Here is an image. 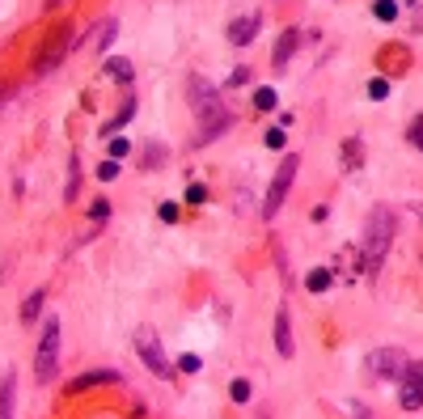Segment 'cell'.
<instances>
[{
    "instance_id": "obj_1",
    "label": "cell",
    "mask_w": 423,
    "mask_h": 419,
    "mask_svg": "<svg viewBox=\"0 0 423 419\" xmlns=\"http://www.w3.org/2000/svg\"><path fill=\"white\" fill-rule=\"evenodd\" d=\"M394 229H398L394 212L377 203V208L369 212V220H364V271H369V276L381 271V263H386V254H390V246H394Z\"/></svg>"
},
{
    "instance_id": "obj_2",
    "label": "cell",
    "mask_w": 423,
    "mask_h": 419,
    "mask_svg": "<svg viewBox=\"0 0 423 419\" xmlns=\"http://www.w3.org/2000/svg\"><path fill=\"white\" fill-rule=\"evenodd\" d=\"M34 377H38V386H51L59 377V318L42 322V339H38V356H34Z\"/></svg>"
},
{
    "instance_id": "obj_3",
    "label": "cell",
    "mask_w": 423,
    "mask_h": 419,
    "mask_svg": "<svg viewBox=\"0 0 423 419\" xmlns=\"http://www.w3.org/2000/svg\"><path fill=\"white\" fill-rule=\"evenodd\" d=\"M297 170H301V157L297 153H288L284 161H280V174L271 178V187H267V199H263V220H275L280 216V208H284V199H288V191H292V182H297Z\"/></svg>"
},
{
    "instance_id": "obj_4",
    "label": "cell",
    "mask_w": 423,
    "mask_h": 419,
    "mask_svg": "<svg viewBox=\"0 0 423 419\" xmlns=\"http://www.w3.org/2000/svg\"><path fill=\"white\" fill-rule=\"evenodd\" d=\"M72 47H81V34H76V25H64V30H55V38L34 55V72L38 76H47V72H55L64 59H68V51Z\"/></svg>"
},
{
    "instance_id": "obj_5",
    "label": "cell",
    "mask_w": 423,
    "mask_h": 419,
    "mask_svg": "<svg viewBox=\"0 0 423 419\" xmlns=\"http://www.w3.org/2000/svg\"><path fill=\"white\" fill-rule=\"evenodd\" d=\"M136 356L144 360V369L148 373H157L161 382H169L174 377V365H169V356H165V348H161V339H157V331L153 326H140L136 331Z\"/></svg>"
},
{
    "instance_id": "obj_6",
    "label": "cell",
    "mask_w": 423,
    "mask_h": 419,
    "mask_svg": "<svg viewBox=\"0 0 423 419\" xmlns=\"http://www.w3.org/2000/svg\"><path fill=\"white\" fill-rule=\"evenodd\" d=\"M186 98H191V110H195V119H199V123L225 110V102H220V89H216L208 76H191V81H186Z\"/></svg>"
},
{
    "instance_id": "obj_7",
    "label": "cell",
    "mask_w": 423,
    "mask_h": 419,
    "mask_svg": "<svg viewBox=\"0 0 423 419\" xmlns=\"http://www.w3.org/2000/svg\"><path fill=\"white\" fill-rule=\"evenodd\" d=\"M407 365H411V360H407L398 348H381V352H369L364 373H369V377H377V382H403Z\"/></svg>"
},
{
    "instance_id": "obj_8",
    "label": "cell",
    "mask_w": 423,
    "mask_h": 419,
    "mask_svg": "<svg viewBox=\"0 0 423 419\" xmlns=\"http://www.w3.org/2000/svg\"><path fill=\"white\" fill-rule=\"evenodd\" d=\"M258 25H263V13H246V17H237V21H229V30H225V38H229L233 47H246V42H254V34H258Z\"/></svg>"
},
{
    "instance_id": "obj_9",
    "label": "cell",
    "mask_w": 423,
    "mask_h": 419,
    "mask_svg": "<svg viewBox=\"0 0 423 419\" xmlns=\"http://www.w3.org/2000/svg\"><path fill=\"white\" fill-rule=\"evenodd\" d=\"M297 47H301V30H297V25H288V30L275 38V47H271V64H275V72H280V68H288V59L297 55Z\"/></svg>"
},
{
    "instance_id": "obj_10",
    "label": "cell",
    "mask_w": 423,
    "mask_h": 419,
    "mask_svg": "<svg viewBox=\"0 0 423 419\" xmlns=\"http://www.w3.org/2000/svg\"><path fill=\"white\" fill-rule=\"evenodd\" d=\"M119 382H123V373H119V369H93V373H85V377L68 382V394H85V390H93V386H119Z\"/></svg>"
},
{
    "instance_id": "obj_11",
    "label": "cell",
    "mask_w": 423,
    "mask_h": 419,
    "mask_svg": "<svg viewBox=\"0 0 423 419\" xmlns=\"http://www.w3.org/2000/svg\"><path fill=\"white\" fill-rule=\"evenodd\" d=\"M275 352H280L284 360L297 356V343H292V318H288L284 305H280V314H275Z\"/></svg>"
},
{
    "instance_id": "obj_12",
    "label": "cell",
    "mask_w": 423,
    "mask_h": 419,
    "mask_svg": "<svg viewBox=\"0 0 423 419\" xmlns=\"http://www.w3.org/2000/svg\"><path fill=\"white\" fill-rule=\"evenodd\" d=\"M229 127H233V114H229V110H220V114H212V119H203V123H199V136H195V144L220 140V136H225Z\"/></svg>"
},
{
    "instance_id": "obj_13",
    "label": "cell",
    "mask_w": 423,
    "mask_h": 419,
    "mask_svg": "<svg viewBox=\"0 0 423 419\" xmlns=\"http://www.w3.org/2000/svg\"><path fill=\"white\" fill-rule=\"evenodd\" d=\"M13 411H17V373L8 369L0 377V419H8Z\"/></svg>"
},
{
    "instance_id": "obj_14",
    "label": "cell",
    "mask_w": 423,
    "mask_h": 419,
    "mask_svg": "<svg viewBox=\"0 0 423 419\" xmlns=\"http://www.w3.org/2000/svg\"><path fill=\"white\" fill-rule=\"evenodd\" d=\"M76 191H81V157L72 153V157H68V187H64V203H76Z\"/></svg>"
},
{
    "instance_id": "obj_15",
    "label": "cell",
    "mask_w": 423,
    "mask_h": 419,
    "mask_svg": "<svg viewBox=\"0 0 423 419\" xmlns=\"http://www.w3.org/2000/svg\"><path fill=\"white\" fill-rule=\"evenodd\" d=\"M42 305H47V293H42V288H38V293H30V297H25V305H21V322H25V326H30V322H38Z\"/></svg>"
},
{
    "instance_id": "obj_16",
    "label": "cell",
    "mask_w": 423,
    "mask_h": 419,
    "mask_svg": "<svg viewBox=\"0 0 423 419\" xmlns=\"http://www.w3.org/2000/svg\"><path fill=\"white\" fill-rule=\"evenodd\" d=\"M398 403H403V411H423V394L403 377V386H398Z\"/></svg>"
},
{
    "instance_id": "obj_17",
    "label": "cell",
    "mask_w": 423,
    "mask_h": 419,
    "mask_svg": "<svg viewBox=\"0 0 423 419\" xmlns=\"http://www.w3.org/2000/svg\"><path fill=\"white\" fill-rule=\"evenodd\" d=\"M106 72H110L119 85H131V59H123V55H110V59H106Z\"/></svg>"
},
{
    "instance_id": "obj_18",
    "label": "cell",
    "mask_w": 423,
    "mask_h": 419,
    "mask_svg": "<svg viewBox=\"0 0 423 419\" xmlns=\"http://www.w3.org/2000/svg\"><path fill=\"white\" fill-rule=\"evenodd\" d=\"M360 165H364V144L352 136V140L343 144V170H360Z\"/></svg>"
},
{
    "instance_id": "obj_19",
    "label": "cell",
    "mask_w": 423,
    "mask_h": 419,
    "mask_svg": "<svg viewBox=\"0 0 423 419\" xmlns=\"http://www.w3.org/2000/svg\"><path fill=\"white\" fill-rule=\"evenodd\" d=\"M131 114H136V98H127V102H123V110H119V114H114V119H110V123L102 127V136L110 140V136H114V131H119V127H123V123H127Z\"/></svg>"
},
{
    "instance_id": "obj_20",
    "label": "cell",
    "mask_w": 423,
    "mask_h": 419,
    "mask_svg": "<svg viewBox=\"0 0 423 419\" xmlns=\"http://www.w3.org/2000/svg\"><path fill=\"white\" fill-rule=\"evenodd\" d=\"M114 30H119V21H114V17L97 21V25H93V38H97V47H110V42H114Z\"/></svg>"
},
{
    "instance_id": "obj_21",
    "label": "cell",
    "mask_w": 423,
    "mask_h": 419,
    "mask_svg": "<svg viewBox=\"0 0 423 419\" xmlns=\"http://www.w3.org/2000/svg\"><path fill=\"white\" fill-rule=\"evenodd\" d=\"M161 161H165V144H148V148H144V157H140V165H144V170H157Z\"/></svg>"
},
{
    "instance_id": "obj_22",
    "label": "cell",
    "mask_w": 423,
    "mask_h": 419,
    "mask_svg": "<svg viewBox=\"0 0 423 419\" xmlns=\"http://www.w3.org/2000/svg\"><path fill=\"white\" fill-rule=\"evenodd\" d=\"M305 288H309V293H326V288H330V271H322V267H318V271H309Z\"/></svg>"
},
{
    "instance_id": "obj_23",
    "label": "cell",
    "mask_w": 423,
    "mask_h": 419,
    "mask_svg": "<svg viewBox=\"0 0 423 419\" xmlns=\"http://www.w3.org/2000/svg\"><path fill=\"white\" fill-rule=\"evenodd\" d=\"M369 98H373V102L390 98V81H386V76H373V81H369Z\"/></svg>"
},
{
    "instance_id": "obj_24",
    "label": "cell",
    "mask_w": 423,
    "mask_h": 419,
    "mask_svg": "<svg viewBox=\"0 0 423 419\" xmlns=\"http://www.w3.org/2000/svg\"><path fill=\"white\" fill-rule=\"evenodd\" d=\"M254 106H258V110H271V106H275V89H271V85L254 89Z\"/></svg>"
},
{
    "instance_id": "obj_25",
    "label": "cell",
    "mask_w": 423,
    "mask_h": 419,
    "mask_svg": "<svg viewBox=\"0 0 423 419\" xmlns=\"http://www.w3.org/2000/svg\"><path fill=\"white\" fill-rule=\"evenodd\" d=\"M229 399H233V403H250V382H246V377H237V382L229 386Z\"/></svg>"
},
{
    "instance_id": "obj_26",
    "label": "cell",
    "mask_w": 423,
    "mask_h": 419,
    "mask_svg": "<svg viewBox=\"0 0 423 419\" xmlns=\"http://www.w3.org/2000/svg\"><path fill=\"white\" fill-rule=\"evenodd\" d=\"M373 13H377L381 21H394V17H398V4H394V0H377V4H373Z\"/></svg>"
},
{
    "instance_id": "obj_27",
    "label": "cell",
    "mask_w": 423,
    "mask_h": 419,
    "mask_svg": "<svg viewBox=\"0 0 423 419\" xmlns=\"http://www.w3.org/2000/svg\"><path fill=\"white\" fill-rule=\"evenodd\" d=\"M407 140H411V144H415V148L423 153V114H415V123L407 127Z\"/></svg>"
},
{
    "instance_id": "obj_28",
    "label": "cell",
    "mask_w": 423,
    "mask_h": 419,
    "mask_svg": "<svg viewBox=\"0 0 423 419\" xmlns=\"http://www.w3.org/2000/svg\"><path fill=\"white\" fill-rule=\"evenodd\" d=\"M97 178H102V182H110V178H119V161H114V157H106V161L97 165Z\"/></svg>"
},
{
    "instance_id": "obj_29",
    "label": "cell",
    "mask_w": 423,
    "mask_h": 419,
    "mask_svg": "<svg viewBox=\"0 0 423 419\" xmlns=\"http://www.w3.org/2000/svg\"><path fill=\"white\" fill-rule=\"evenodd\" d=\"M284 140H288V136H284V127H271V131L263 136V144H267V148H284Z\"/></svg>"
},
{
    "instance_id": "obj_30",
    "label": "cell",
    "mask_w": 423,
    "mask_h": 419,
    "mask_svg": "<svg viewBox=\"0 0 423 419\" xmlns=\"http://www.w3.org/2000/svg\"><path fill=\"white\" fill-rule=\"evenodd\" d=\"M178 369H182V373H199V369H203V360L186 352V356H178Z\"/></svg>"
},
{
    "instance_id": "obj_31",
    "label": "cell",
    "mask_w": 423,
    "mask_h": 419,
    "mask_svg": "<svg viewBox=\"0 0 423 419\" xmlns=\"http://www.w3.org/2000/svg\"><path fill=\"white\" fill-rule=\"evenodd\" d=\"M403 377H407V382H411V386L423 394V365H407V373H403Z\"/></svg>"
},
{
    "instance_id": "obj_32",
    "label": "cell",
    "mask_w": 423,
    "mask_h": 419,
    "mask_svg": "<svg viewBox=\"0 0 423 419\" xmlns=\"http://www.w3.org/2000/svg\"><path fill=\"white\" fill-rule=\"evenodd\" d=\"M89 216H93V225H102V220L110 216V203H106V199H97V203L89 208Z\"/></svg>"
},
{
    "instance_id": "obj_33",
    "label": "cell",
    "mask_w": 423,
    "mask_h": 419,
    "mask_svg": "<svg viewBox=\"0 0 423 419\" xmlns=\"http://www.w3.org/2000/svg\"><path fill=\"white\" fill-rule=\"evenodd\" d=\"M250 81V68H233V76H229V89H242Z\"/></svg>"
},
{
    "instance_id": "obj_34",
    "label": "cell",
    "mask_w": 423,
    "mask_h": 419,
    "mask_svg": "<svg viewBox=\"0 0 423 419\" xmlns=\"http://www.w3.org/2000/svg\"><path fill=\"white\" fill-rule=\"evenodd\" d=\"M127 148H131V144H127L123 136H114V140H110V157H114V161H119V157H127Z\"/></svg>"
},
{
    "instance_id": "obj_35",
    "label": "cell",
    "mask_w": 423,
    "mask_h": 419,
    "mask_svg": "<svg viewBox=\"0 0 423 419\" xmlns=\"http://www.w3.org/2000/svg\"><path fill=\"white\" fill-rule=\"evenodd\" d=\"M203 199H208V191H203L199 182H191V187H186V203H203Z\"/></svg>"
},
{
    "instance_id": "obj_36",
    "label": "cell",
    "mask_w": 423,
    "mask_h": 419,
    "mask_svg": "<svg viewBox=\"0 0 423 419\" xmlns=\"http://www.w3.org/2000/svg\"><path fill=\"white\" fill-rule=\"evenodd\" d=\"M157 216H161L165 225H174V220H178V203H161V208H157Z\"/></svg>"
},
{
    "instance_id": "obj_37",
    "label": "cell",
    "mask_w": 423,
    "mask_h": 419,
    "mask_svg": "<svg viewBox=\"0 0 423 419\" xmlns=\"http://www.w3.org/2000/svg\"><path fill=\"white\" fill-rule=\"evenodd\" d=\"M59 4H68V0H47V13H51V8H59Z\"/></svg>"
},
{
    "instance_id": "obj_38",
    "label": "cell",
    "mask_w": 423,
    "mask_h": 419,
    "mask_svg": "<svg viewBox=\"0 0 423 419\" xmlns=\"http://www.w3.org/2000/svg\"><path fill=\"white\" fill-rule=\"evenodd\" d=\"M0 98H8V89H4V85H0Z\"/></svg>"
}]
</instances>
